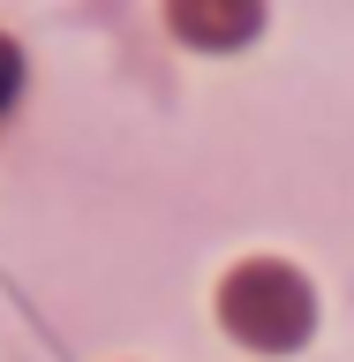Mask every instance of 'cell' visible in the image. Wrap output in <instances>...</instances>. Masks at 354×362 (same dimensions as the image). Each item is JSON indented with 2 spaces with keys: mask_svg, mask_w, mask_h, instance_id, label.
Segmentation results:
<instances>
[{
  "mask_svg": "<svg viewBox=\"0 0 354 362\" xmlns=\"http://www.w3.org/2000/svg\"><path fill=\"white\" fill-rule=\"evenodd\" d=\"M16 83H23V53H16V38H0V106L16 98Z\"/></svg>",
  "mask_w": 354,
  "mask_h": 362,
  "instance_id": "3",
  "label": "cell"
},
{
  "mask_svg": "<svg viewBox=\"0 0 354 362\" xmlns=\"http://www.w3.org/2000/svg\"><path fill=\"white\" fill-rule=\"evenodd\" d=\"M309 279L294 264H279V257H256V264H234L219 279V325L242 347H256V355H287V347H302L309 339Z\"/></svg>",
  "mask_w": 354,
  "mask_h": 362,
  "instance_id": "1",
  "label": "cell"
},
{
  "mask_svg": "<svg viewBox=\"0 0 354 362\" xmlns=\"http://www.w3.org/2000/svg\"><path fill=\"white\" fill-rule=\"evenodd\" d=\"M166 23H174L181 38H196V45H226V38H249L256 30V8H174Z\"/></svg>",
  "mask_w": 354,
  "mask_h": 362,
  "instance_id": "2",
  "label": "cell"
}]
</instances>
